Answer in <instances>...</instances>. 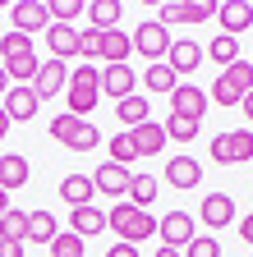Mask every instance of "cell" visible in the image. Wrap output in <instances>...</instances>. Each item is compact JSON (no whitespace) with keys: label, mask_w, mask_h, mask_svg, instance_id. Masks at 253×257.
<instances>
[{"label":"cell","mask_w":253,"mask_h":257,"mask_svg":"<svg viewBox=\"0 0 253 257\" xmlns=\"http://www.w3.org/2000/svg\"><path fill=\"white\" fill-rule=\"evenodd\" d=\"M23 234H28V211H5V216H0V239H19L23 243Z\"/></svg>","instance_id":"cell-32"},{"label":"cell","mask_w":253,"mask_h":257,"mask_svg":"<svg viewBox=\"0 0 253 257\" xmlns=\"http://www.w3.org/2000/svg\"><path fill=\"white\" fill-rule=\"evenodd\" d=\"M239 239L253 248V216H239Z\"/></svg>","instance_id":"cell-42"},{"label":"cell","mask_w":253,"mask_h":257,"mask_svg":"<svg viewBox=\"0 0 253 257\" xmlns=\"http://www.w3.org/2000/svg\"><path fill=\"white\" fill-rule=\"evenodd\" d=\"M10 92V78H5V64H0V96Z\"/></svg>","instance_id":"cell-47"},{"label":"cell","mask_w":253,"mask_h":257,"mask_svg":"<svg viewBox=\"0 0 253 257\" xmlns=\"http://www.w3.org/2000/svg\"><path fill=\"white\" fill-rule=\"evenodd\" d=\"M166 64L175 69V78H180V74H194L198 64H203V46H198V42H189V37H175L171 51H166Z\"/></svg>","instance_id":"cell-15"},{"label":"cell","mask_w":253,"mask_h":257,"mask_svg":"<svg viewBox=\"0 0 253 257\" xmlns=\"http://www.w3.org/2000/svg\"><path fill=\"white\" fill-rule=\"evenodd\" d=\"M10 23H14V32L33 37V32L51 28V10L42 5V0H19V5H10Z\"/></svg>","instance_id":"cell-7"},{"label":"cell","mask_w":253,"mask_h":257,"mask_svg":"<svg viewBox=\"0 0 253 257\" xmlns=\"http://www.w3.org/2000/svg\"><path fill=\"white\" fill-rule=\"evenodd\" d=\"M42 37H46L51 60H65V64H69V60L78 55V28H69V23H51Z\"/></svg>","instance_id":"cell-13"},{"label":"cell","mask_w":253,"mask_h":257,"mask_svg":"<svg viewBox=\"0 0 253 257\" xmlns=\"http://www.w3.org/2000/svg\"><path fill=\"white\" fill-rule=\"evenodd\" d=\"M216 19H221V32H226V37H239V32L253 28V5H244V0H226V5H216Z\"/></svg>","instance_id":"cell-16"},{"label":"cell","mask_w":253,"mask_h":257,"mask_svg":"<svg viewBox=\"0 0 253 257\" xmlns=\"http://www.w3.org/2000/svg\"><path fill=\"white\" fill-rule=\"evenodd\" d=\"M55 234L60 230H55V216L51 211H28V234H23V243H46L51 248Z\"/></svg>","instance_id":"cell-24"},{"label":"cell","mask_w":253,"mask_h":257,"mask_svg":"<svg viewBox=\"0 0 253 257\" xmlns=\"http://www.w3.org/2000/svg\"><path fill=\"white\" fill-rule=\"evenodd\" d=\"M0 257H23V243L19 239H0Z\"/></svg>","instance_id":"cell-41"},{"label":"cell","mask_w":253,"mask_h":257,"mask_svg":"<svg viewBox=\"0 0 253 257\" xmlns=\"http://www.w3.org/2000/svg\"><path fill=\"white\" fill-rule=\"evenodd\" d=\"M248 64H253V55H248Z\"/></svg>","instance_id":"cell-49"},{"label":"cell","mask_w":253,"mask_h":257,"mask_svg":"<svg viewBox=\"0 0 253 257\" xmlns=\"http://www.w3.org/2000/svg\"><path fill=\"white\" fill-rule=\"evenodd\" d=\"M198 179H203V166L194 156H171L166 161V184L171 188H198Z\"/></svg>","instance_id":"cell-20"},{"label":"cell","mask_w":253,"mask_h":257,"mask_svg":"<svg viewBox=\"0 0 253 257\" xmlns=\"http://www.w3.org/2000/svg\"><path fill=\"white\" fill-rule=\"evenodd\" d=\"M78 60H97V28H88V32H78Z\"/></svg>","instance_id":"cell-40"},{"label":"cell","mask_w":253,"mask_h":257,"mask_svg":"<svg viewBox=\"0 0 253 257\" xmlns=\"http://www.w3.org/2000/svg\"><path fill=\"white\" fill-rule=\"evenodd\" d=\"M203 110H207V92L194 87V83H180L171 92V115H184V119H198L203 124Z\"/></svg>","instance_id":"cell-9"},{"label":"cell","mask_w":253,"mask_h":257,"mask_svg":"<svg viewBox=\"0 0 253 257\" xmlns=\"http://www.w3.org/2000/svg\"><path fill=\"white\" fill-rule=\"evenodd\" d=\"M207 60L221 64V69H230V64L239 60V37H226V32H216V37L207 42Z\"/></svg>","instance_id":"cell-26"},{"label":"cell","mask_w":253,"mask_h":257,"mask_svg":"<svg viewBox=\"0 0 253 257\" xmlns=\"http://www.w3.org/2000/svg\"><path fill=\"white\" fill-rule=\"evenodd\" d=\"M198 216H203L207 230H226V225L235 220V198H230V193H207Z\"/></svg>","instance_id":"cell-14"},{"label":"cell","mask_w":253,"mask_h":257,"mask_svg":"<svg viewBox=\"0 0 253 257\" xmlns=\"http://www.w3.org/2000/svg\"><path fill=\"white\" fill-rule=\"evenodd\" d=\"M5 134H10V115H5V106H0V143H5Z\"/></svg>","instance_id":"cell-44"},{"label":"cell","mask_w":253,"mask_h":257,"mask_svg":"<svg viewBox=\"0 0 253 257\" xmlns=\"http://www.w3.org/2000/svg\"><path fill=\"white\" fill-rule=\"evenodd\" d=\"M5 211H10V193L0 188V216H5Z\"/></svg>","instance_id":"cell-46"},{"label":"cell","mask_w":253,"mask_h":257,"mask_svg":"<svg viewBox=\"0 0 253 257\" xmlns=\"http://www.w3.org/2000/svg\"><path fill=\"white\" fill-rule=\"evenodd\" d=\"M194 216H189V211H166V220H156V239H161V248H189V243H194Z\"/></svg>","instance_id":"cell-6"},{"label":"cell","mask_w":253,"mask_h":257,"mask_svg":"<svg viewBox=\"0 0 253 257\" xmlns=\"http://www.w3.org/2000/svg\"><path fill=\"white\" fill-rule=\"evenodd\" d=\"M129 138H134V152L138 156H156V152H166V124H156V119H147V124H138V128H129Z\"/></svg>","instance_id":"cell-18"},{"label":"cell","mask_w":253,"mask_h":257,"mask_svg":"<svg viewBox=\"0 0 253 257\" xmlns=\"http://www.w3.org/2000/svg\"><path fill=\"white\" fill-rule=\"evenodd\" d=\"M0 106H5L10 124H14V119H19V124H28V119L37 115V106H42V101H37V92H33V87L23 83V87H10L5 96H0Z\"/></svg>","instance_id":"cell-12"},{"label":"cell","mask_w":253,"mask_h":257,"mask_svg":"<svg viewBox=\"0 0 253 257\" xmlns=\"http://www.w3.org/2000/svg\"><path fill=\"white\" fill-rule=\"evenodd\" d=\"M106 230H115L120 234V243H147V239H156V216H147V211H138V207H129V202H115L111 211H106Z\"/></svg>","instance_id":"cell-1"},{"label":"cell","mask_w":253,"mask_h":257,"mask_svg":"<svg viewBox=\"0 0 253 257\" xmlns=\"http://www.w3.org/2000/svg\"><path fill=\"white\" fill-rule=\"evenodd\" d=\"M216 19V0H194V5H184V23H207Z\"/></svg>","instance_id":"cell-37"},{"label":"cell","mask_w":253,"mask_h":257,"mask_svg":"<svg viewBox=\"0 0 253 257\" xmlns=\"http://www.w3.org/2000/svg\"><path fill=\"white\" fill-rule=\"evenodd\" d=\"M51 257H83V239H78L74 230H60V234L51 239Z\"/></svg>","instance_id":"cell-33"},{"label":"cell","mask_w":253,"mask_h":257,"mask_svg":"<svg viewBox=\"0 0 253 257\" xmlns=\"http://www.w3.org/2000/svg\"><path fill=\"white\" fill-rule=\"evenodd\" d=\"M156 23H161V28L184 23V5H180V0H161V10H156Z\"/></svg>","instance_id":"cell-39"},{"label":"cell","mask_w":253,"mask_h":257,"mask_svg":"<svg viewBox=\"0 0 253 257\" xmlns=\"http://www.w3.org/2000/svg\"><path fill=\"white\" fill-rule=\"evenodd\" d=\"M156 188H161V184H156V175H134V179H129V198H124V202L138 207V211H147V207L156 202Z\"/></svg>","instance_id":"cell-25"},{"label":"cell","mask_w":253,"mask_h":257,"mask_svg":"<svg viewBox=\"0 0 253 257\" xmlns=\"http://www.w3.org/2000/svg\"><path fill=\"white\" fill-rule=\"evenodd\" d=\"M143 87H147V92H166V96H171V92L180 87V78H175L171 64L161 60V64H152V69H143Z\"/></svg>","instance_id":"cell-28"},{"label":"cell","mask_w":253,"mask_h":257,"mask_svg":"<svg viewBox=\"0 0 253 257\" xmlns=\"http://www.w3.org/2000/svg\"><path fill=\"white\" fill-rule=\"evenodd\" d=\"M248 92H253V64L239 55L230 69H221V78H216L212 92H207V101H216V106H239Z\"/></svg>","instance_id":"cell-3"},{"label":"cell","mask_w":253,"mask_h":257,"mask_svg":"<svg viewBox=\"0 0 253 257\" xmlns=\"http://www.w3.org/2000/svg\"><path fill=\"white\" fill-rule=\"evenodd\" d=\"M28 175H33V166H28V156H19V152H0V188H23L28 184Z\"/></svg>","instance_id":"cell-21"},{"label":"cell","mask_w":253,"mask_h":257,"mask_svg":"<svg viewBox=\"0 0 253 257\" xmlns=\"http://www.w3.org/2000/svg\"><path fill=\"white\" fill-rule=\"evenodd\" d=\"M239 106H244V115H248V124H253V92L244 96V101H239Z\"/></svg>","instance_id":"cell-45"},{"label":"cell","mask_w":253,"mask_h":257,"mask_svg":"<svg viewBox=\"0 0 253 257\" xmlns=\"http://www.w3.org/2000/svg\"><path fill=\"white\" fill-rule=\"evenodd\" d=\"M69 87V64L65 60H42V69L33 78V92H37V101H51V96H60Z\"/></svg>","instance_id":"cell-8"},{"label":"cell","mask_w":253,"mask_h":257,"mask_svg":"<svg viewBox=\"0 0 253 257\" xmlns=\"http://www.w3.org/2000/svg\"><path fill=\"white\" fill-rule=\"evenodd\" d=\"M120 0H92V5H88V19H92V28H97V32H111L115 23H120Z\"/></svg>","instance_id":"cell-27"},{"label":"cell","mask_w":253,"mask_h":257,"mask_svg":"<svg viewBox=\"0 0 253 257\" xmlns=\"http://www.w3.org/2000/svg\"><path fill=\"white\" fill-rule=\"evenodd\" d=\"M0 55H5V60L33 55V37H23V32H5V37H0Z\"/></svg>","instance_id":"cell-35"},{"label":"cell","mask_w":253,"mask_h":257,"mask_svg":"<svg viewBox=\"0 0 253 257\" xmlns=\"http://www.w3.org/2000/svg\"><path fill=\"white\" fill-rule=\"evenodd\" d=\"M207 156L216 166H244V161H253V128H226V134H216Z\"/></svg>","instance_id":"cell-4"},{"label":"cell","mask_w":253,"mask_h":257,"mask_svg":"<svg viewBox=\"0 0 253 257\" xmlns=\"http://www.w3.org/2000/svg\"><path fill=\"white\" fill-rule=\"evenodd\" d=\"M111 161H115V166H124V170L138 161V152H134V138H129V134H115V138H111Z\"/></svg>","instance_id":"cell-34"},{"label":"cell","mask_w":253,"mask_h":257,"mask_svg":"<svg viewBox=\"0 0 253 257\" xmlns=\"http://www.w3.org/2000/svg\"><path fill=\"white\" fill-rule=\"evenodd\" d=\"M198 119H184V115H166V138L171 143H194L198 138Z\"/></svg>","instance_id":"cell-30"},{"label":"cell","mask_w":253,"mask_h":257,"mask_svg":"<svg viewBox=\"0 0 253 257\" xmlns=\"http://www.w3.org/2000/svg\"><path fill=\"white\" fill-rule=\"evenodd\" d=\"M106 257H138V248H134V243H115Z\"/></svg>","instance_id":"cell-43"},{"label":"cell","mask_w":253,"mask_h":257,"mask_svg":"<svg viewBox=\"0 0 253 257\" xmlns=\"http://www.w3.org/2000/svg\"><path fill=\"white\" fill-rule=\"evenodd\" d=\"M97 96H102V69H92V64H78V69H69L65 101H69V115H74V119H88L92 106H97Z\"/></svg>","instance_id":"cell-2"},{"label":"cell","mask_w":253,"mask_h":257,"mask_svg":"<svg viewBox=\"0 0 253 257\" xmlns=\"http://www.w3.org/2000/svg\"><path fill=\"white\" fill-rule=\"evenodd\" d=\"M115 115H120V124H124V134L129 128H138V124H147L152 119V106H147V96H124V101H115Z\"/></svg>","instance_id":"cell-23"},{"label":"cell","mask_w":253,"mask_h":257,"mask_svg":"<svg viewBox=\"0 0 253 257\" xmlns=\"http://www.w3.org/2000/svg\"><path fill=\"white\" fill-rule=\"evenodd\" d=\"M171 42H175V37H171V32L156 23V19H147V23H138V28H134V51H138L143 60H152V64H161V60H166Z\"/></svg>","instance_id":"cell-5"},{"label":"cell","mask_w":253,"mask_h":257,"mask_svg":"<svg viewBox=\"0 0 253 257\" xmlns=\"http://www.w3.org/2000/svg\"><path fill=\"white\" fill-rule=\"evenodd\" d=\"M92 193H97V188H92V175H65V179H60V202H65L69 211L74 207H88Z\"/></svg>","instance_id":"cell-22"},{"label":"cell","mask_w":253,"mask_h":257,"mask_svg":"<svg viewBox=\"0 0 253 257\" xmlns=\"http://www.w3.org/2000/svg\"><path fill=\"white\" fill-rule=\"evenodd\" d=\"M184 257H221V243H216V234H194V243L184 248Z\"/></svg>","instance_id":"cell-36"},{"label":"cell","mask_w":253,"mask_h":257,"mask_svg":"<svg viewBox=\"0 0 253 257\" xmlns=\"http://www.w3.org/2000/svg\"><path fill=\"white\" fill-rule=\"evenodd\" d=\"M134 83H138V74L129 69V64H106V69H102V92L115 96V101L134 96Z\"/></svg>","instance_id":"cell-17"},{"label":"cell","mask_w":253,"mask_h":257,"mask_svg":"<svg viewBox=\"0 0 253 257\" xmlns=\"http://www.w3.org/2000/svg\"><path fill=\"white\" fill-rule=\"evenodd\" d=\"M69 230H74L78 239H97V234L106 230V211L92 207V202H88V207H74V211H69Z\"/></svg>","instance_id":"cell-19"},{"label":"cell","mask_w":253,"mask_h":257,"mask_svg":"<svg viewBox=\"0 0 253 257\" xmlns=\"http://www.w3.org/2000/svg\"><path fill=\"white\" fill-rule=\"evenodd\" d=\"M156 257H184V252H175V248H161V252H156Z\"/></svg>","instance_id":"cell-48"},{"label":"cell","mask_w":253,"mask_h":257,"mask_svg":"<svg viewBox=\"0 0 253 257\" xmlns=\"http://www.w3.org/2000/svg\"><path fill=\"white\" fill-rule=\"evenodd\" d=\"M92 147H102V134H97V124L88 119V124L78 128V138H74V147H69V152H92Z\"/></svg>","instance_id":"cell-38"},{"label":"cell","mask_w":253,"mask_h":257,"mask_svg":"<svg viewBox=\"0 0 253 257\" xmlns=\"http://www.w3.org/2000/svg\"><path fill=\"white\" fill-rule=\"evenodd\" d=\"M88 119H74L69 110H60L55 119H51V143H65V147H74V138H78V128H83Z\"/></svg>","instance_id":"cell-29"},{"label":"cell","mask_w":253,"mask_h":257,"mask_svg":"<svg viewBox=\"0 0 253 257\" xmlns=\"http://www.w3.org/2000/svg\"><path fill=\"white\" fill-rule=\"evenodd\" d=\"M129 51H134V37H129V32H120V28L97 32V60L102 64H129Z\"/></svg>","instance_id":"cell-11"},{"label":"cell","mask_w":253,"mask_h":257,"mask_svg":"<svg viewBox=\"0 0 253 257\" xmlns=\"http://www.w3.org/2000/svg\"><path fill=\"white\" fill-rule=\"evenodd\" d=\"M129 170H124V166H115V161H106V166H97V170H92V188H97V193H111V198H129Z\"/></svg>","instance_id":"cell-10"},{"label":"cell","mask_w":253,"mask_h":257,"mask_svg":"<svg viewBox=\"0 0 253 257\" xmlns=\"http://www.w3.org/2000/svg\"><path fill=\"white\" fill-rule=\"evenodd\" d=\"M46 10H51V23H69V28H74V19H78V14H88L83 0H51Z\"/></svg>","instance_id":"cell-31"}]
</instances>
